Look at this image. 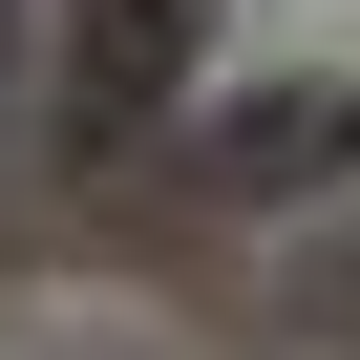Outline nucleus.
<instances>
[{
	"label": "nucleus",
	"mask_w": 360,
	"mask_h": 360,
	"mask_svg": "<svg viewBox=\"0 0 360 360\" xmlns=\"http://www.w3.org/2000/svg\"><path fill=\"white\" fill-rule=\"evenodd\" d=\"M191 169H212L233 212L339 191V169H360V106H339V85H255V106H212V127H191Z\"/></svg>",
	"instance_id": "obj_1"
},
{
	"label": "nucleus",
	"mask_w": 360,
	"mask_h": 360,
	"mask_svg": "<svg viewBox=\"0 0 360 360\" xmlns=\"http://www.w3.org/2000/svg\"><path fill=\"white\" fill-rule=\"evenodd\" d=\"M191 22H212V0H85V22H64V127L127 148V127L169 106V64H191Z\"/></svg>",
	"instance_id": "obj_2"
}]
</instances>
